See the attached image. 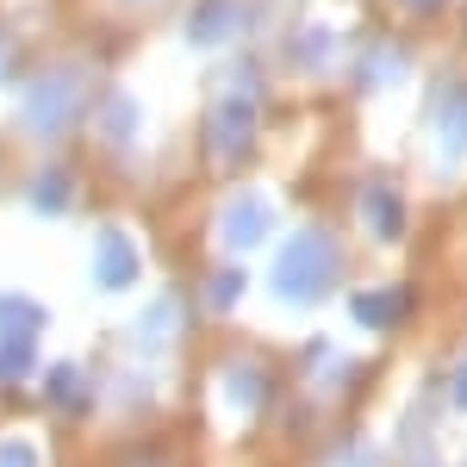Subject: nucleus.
Instances as JSON below:
<instances>
[{
  "label": "nucleus",
  "instance_id": "1",
  "mask_svg": "<svg viewBox=\"0 0 467 467\" xmlns=\"http://www.w3.org/2000/svg\"><path fill=\"white\" fill-rule=\"evenodd\" d=\"M337 281V244L324 231H299L287 250L275 255V287L281 299H318Z\"/></svg>",
  "mask_w": 467,
  "mask_h": 467
},
{
  "label": "nucleus",
  "instance_id": "2",
  "mask_svg": "<svg viewBox=\"0 0 467 467\" xmlns=\"http://www.w3.org/2000/svg\"><path fill=\"white\" fill-rule=\"evenodd\" d=\"M250 144H255V94L244 81V88L218 94V107H213V156L218 162H244Z\"/></svg>",
  "mask_w": 467,
  "mask_h": 467
},
{
  "label": "nucleus",
  "instance_id": "3",
  "mask_svg": "<svg viewBox=\"0 0 467 467\" xmlns=\"http://www.w3.org/2000/svg\"><path fill=\"white\" fill-rule=\"evenodd\" d=\"M75 107H81V88H75V75H44L37 88H26V125H32L37 138H57L63 125L75 119Z\"/></svg>",
  "mask_w": 467,
  "mask_h": 467
},
{
  "label": "nucleus",
  "instance_id": "4",
  "mask_svg": "<svg viewBox=\"0 0 467 467\" xmlns=\"http://www.w3.org/2000/svg\"><path fill=\"white\" fill-rule=\"evenodd\" d=\"M268 231H275V206L255 200V193H237V200L224 206V218H218V237H224L231 250H255Z\"/></svg>",
  "mask_w": 467,
  "mask_h": 467
},
{
  "label": "nucleus",
  "instance_id": "5",
  "mask_svg": "<svg viewBox=\"0 0 467 467\" xmlns=\"http://www.w3.org/2000/svg\"><path fill=\"white\" fill-rule=\"evenodd\" d=\"M94 281L100 287H131L138 281V250H131V237L125 231H100V250H94Z\"/></svg>",
  "mask_w": 467,
  "mask_h": 467
},
{
  "label": "nucleus",
  "instance_id": "6",
  "mask_svg": "<svg viewBox=\"0 0 467 467\" xmlns=\"http://www.w3.org/2000/svg\"><path fill=\"white\" fill-rule=\"evenodd\" d=\"M405 306H411L405 287H374V293H356V306H349V312H356L368 330H387V324L405 318Z\"/></svg>",
  "mask_w": 467,
  "mask_h": 467
},
{
  "label": "nucleus",
  "instance_id": "7",
  "mask_svg": "<svg viewBox=\"0 0 467 467\" xmlns=\"http://www.w3.org/2000/svg\"><path fill=\"white\" fill-rule=\"evenodd\" d=\"M175 330H181V306L175 299H156L144 318H138V343H144V349H162Z\"/></svg>",
  "mask_w": 467,
  "mask_h": 467
},
{
  "label": "nucleus",
  "instance_id": "8",
  "mask_svg": "<svg viewBox=\"0 0 467 467\" xmlns=\"http://www.w3.org/2000/svg\"><path fill=\"white\" fill-rule=\"evenodd\" d=\"M361 213H368V224H374L380 237H399V231H405V213H399L393 187H368V200H361Z\"/></svg>",
  "mask_w": 467,
  "mask_h": 467
},
{
  "label": "nucleus",
  "instance_id": "9",
  "mask_svg": "<svg viewBox=\"0 0 467 467\" xmlns=\"http://www.w3.org/2000/svg\"><path fill=\"white\" fill-rule=\"evenodd\" d=\"M32 368V330H0V380H19Z\"/></svg>",
  "mask_w": 467,
  "mask_h": 467
},
{
  "label": "nucleus",
  "instance_id": "10",
  "mask_svg": "<svg viewBox=\"0 0 467 467\" xmlns=\"http://www.w3.org/2000/svg\"><path fill=\"white\" fill-rule=\"evenodd\" d=\"M50 405H63V411H81L88 405V387H81V368H50Z\"/></svg>",
  "mask_w": 467,
  "mask_h": 467
},
{
  "label": "nucleus",
  "instance_id": "11",
  "mask_svg": "<svg viewBox=\"0 0 467 467\" xmlns=\"http://www.w3.org/2000/svg\"><path fill=\"white\" fill-rule=\"evenodd\" d=\"M224 32H231V0H206L193 13V44H218Z\"/></svg>",
  "mask_w": 467,
  "mask_h": 467
},
{
  "label": "nucleus",
  "instance_id": "12",
  "mask_svg": "<svg viewBox=\"0 0 467 467\" xmlns=\"http://www.w3.org/2000/svg\"><path fill=\"white\" fill-rule=\"evenodd\" d=\"M0 324H6V330H44V306H37V299L0 293Z\"/></svg>",
  "mask_w": 467,
  "mask_h": 467
},
{
  "label": "nucleus",
  "instance_id": "13",
  "mask_svg": "<svg viewBox=\"0 0 467 467\" xmlns=\"http://www.w3.org/2000/svg\"><path fill=\"white\" fill-rule=\"evenodd\" d=\"M224 380H231V405H237V411H255V399H262V374H255V368H231Z\"/></svg>",
  "mask_w": 467,
  "mask_h": 467
},
{
  "label": "nucleus",
  "instance_id": "14",
  "mask_svg": "<svg viewBox=\"0 0 467 467\" xmlns=\"http://www.w3.org/2000/svg\"><path fill=\"white\" fill-rule=\"evenodd\" d=\"M32 206H37V213H63V206H69V181H63V175H37Z\"/></svg>",
  "mask_w": 467,
  "mask_h": 467
},
{
  "label": "nucleus",
  "instance_id": "15",
  "mask_svg": "<svg viewBox=\"0 0 467 467\" xmlns=\"http://www.w3.org/2000/svg\"><path fill=\"white\" fill-rule=\"evenodd\" d=\"M442 138H449V150H467V88L449 100V112H442Z\"/></svg>",
  "mask_w": 467,
  "mask_h": 467
},
{
  "label": "nucleus",
  "instance_id": "16",
  "mask_svg": "<svg viewBox=\"0 0 467 467\" xmlns=\"http://www.w3.org/2000/svg\"><path fill=\"white\" fill-rule=\"evenodd\" d=\"M131 125H138V107L131 100H107V138L112 144H131Z\"/></svg>",
  "mask_w": 467,
  "mask_h": 467
},
{
  "label": "nucleus",
  "instance_id": "17",
  "mask_svg": "<svg viewBox=\"0 0 467 467\" xmlns=\"http://www.w3.org/2000/svg\"><path fill=\"white\" fill-rule=\"evenodd\" d=\"M0 467H37V449L26 436H0Z\"/></svg>",
  "mask_w": 467,
  "mask_h": 467
},
{
  "label": "nucleus",
  "instance_id": "18",
  "mask_svg": "<svg viewBox=\"0 0 467 467\" xmlns=\"http://www.w3.org/2000/svg\"><path fill=\"white\" fill-rule=\"evenodd\" d=\"M237 287H244V275H213V306H218V312L237 306Z\"/></svg>",
  "mask_w": 467,
  "mask_h": 467
},
{
  "label": "nucleus",
  "instance_id": "19",
  "mask_svg": "<svg viewBox=\"0 0 467 467\" xmlns=\"http://www.w3.org/2000/svg\"><path fill=\"white\" fill-rule=\"evenodd\" d=\"M455 405H467V361L455 368Z\"/></svg>",
  "mask_w": 467,
  "mask_h": 467
},
{
  "label": "nucleus",
  "instance_id": "20",
  "mask_svg": "<svg viewBox=\"0 0 467 467\" xmlns=\"http://www.w3.org/2000/svg\"><path fill=\"white\" fill-rule=\"evenodd\" d=\"M0 75H6V44H0Z\"/></svg>",
  "mask_w": 467,
  "mask_h": 467
},
{
  "label": "nucleus",
  "instance_id": "21",
  "mask_svg": "<svg viewBox=\"0 0 467 467\" xmlns=\"http://www.w3.org/2000/svg\"><path fill=\"white\" fill-rule=\"evenodd\" d=\"M411 6H436V0H411Z\"/></svg>",
  "mask_w": 467,
  "mask_h": 467
}]
</instances>
